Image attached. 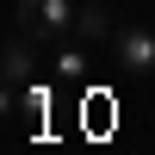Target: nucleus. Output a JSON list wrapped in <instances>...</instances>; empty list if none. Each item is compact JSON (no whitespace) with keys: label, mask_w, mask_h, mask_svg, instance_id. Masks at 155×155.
Masks as SVG:
<instances>
[{"label":"nucleus","mask_w":155,"mask_h":155,"mask_svg":"<svg viewBox=\"0 0 155 155\" xmlns=\"http://www.w3.org/2000/svg\"><path fill=\"white\" fill-rule=\"evenodd\" d=\"M118 37V12L106 0H81V19H74V44H112Z\"/></svg>","instance_id":"nucleus-4"},{"label":"nucleus","mask_w":155,"mask_h":155,"mask_svg":"<svg viewBox=\"0 0 155 155\" xmlns=\"http://www.w3.org/2000/svg\"><path fill=\"white\" fill-rule=\"evenodd\" d=\"M37 50L44 44H31V37L12 25L6 31V56H0V74H6V93H19V87H31L37 81Z\"/></svg>","instance_id":"nucleus-3"},{"label":"nucleus","mask_w":155,"mask_h":155,"mask_svg":"<svg viewBox=\"0 0 155 155\" xmlns=\"http://www.w3.org/2000/svg\"><path fill=\"white\" fill-rule=\"evenodd\" d=\"M74 19H81V0H19L12 6V25L44 50L74 44Z\"/></svg>","instance_id":"nucleus-1"},{"label":"nucleus","mask_w":155,"mask_h":155,"mask_svg":"<svg viewBox=\"0 0 155 155\" xmlns=\"http://www.w3.org/2000/svg\"><path fill=\"white\" fill-rule=\"evenodd\" d=\"M56 74H62V81H81V74H87V56H81L74 44H62V56H56Z\"/></svg>","instance_id":"nucleus-5"},{"label":"nucleus","mask_w":155,"mask_h":155,"mask_svg":"<svg viewBox=\"0 0 155 155\" xmlns=\"http://www.w3.org/2000/svg\"><path fill=\"white\" fill-rule=\"evenodd\" d=\"M112 56H118L124 74H155V31H149V25H118Z\"/></svg>","instance_id":"nucleus-2"}]
</instances>
